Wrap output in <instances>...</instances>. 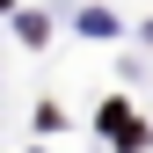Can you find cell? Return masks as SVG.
Listing matches in <instances>:
<instances>
[{
	"mask_svg": "<svg viewBox=\"0 0 153 153\" xmlns=\"http://www.w3.org/2000/svg\"><path fill=\"white\" fill-rule=\"evenodd\" d=\"M0 7H7V0H0Z\"/></svg>",
	"mask_w": 153,
	"mask_h": 153,
	"instance_id": "1",
	"label": "cell"
}]
</instances>
